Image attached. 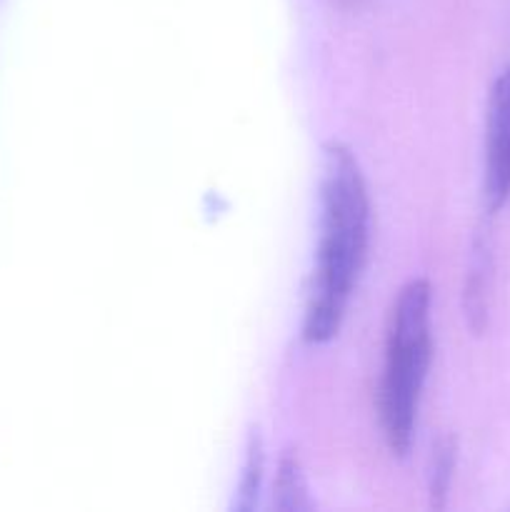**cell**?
<instances>
[{"mask_svg":"<svg viewBox=\"0 0 510 512\" xmlns=\"http://www.w3.org/2000/svg\"><path fill=\"white\" fill-rule=\"evenodd\" d=\"M370 200L353 150L330 143L320 175V243L310 278L303 338L323 345L338 335L368 250Z\"/></svg>","mask_w":510,"mask_h":512,"instance_id":"obj_1","label":"cell"},{"mask_svg":"<svg viewBox=\"0 0 510 512\" xmlns=\"http://www.w3.org/2000/svg\"><path fill=\"white\" fill-rule=\"evenodd\" d=\"M430 303L433 290L428 280H410L390 310L378 413L383 438L395 458H405L410 453L418 423L420 395L433 353Z\"/></svg>","mask_w":510,"mask_h":512,"instance_id":"obj_2","label":"cell"},{"mask_svg":"<svg viewBox=\"0 0 510 512\" xmlns=\"http://www.w3.org/2000/svg\"><path fill=\"white\" fill-rule=\"evenodd\" d=\"M485 200L500 210L510 200V65L490 88L485 118Z\"/></svg>","mask_w":510,"mask_h":512,"instance_id":"obj_3","label":"cell"},{"mask_svg":"<svg viewBox=\"0 0 510 512\" xmlns=\"http://www.w3.org/2000/svg\"><path fill=\"white\" fill-rule=\"evenodd\" d=\"M273 505L275 510L283 512H300L313 508L308 495V483H305V473L295 455H285L280 460L273 485Z\"/></svg>","mask_w":510,"mask_h":512,"instance_id":"obj_4","label":"cell"},{"mask_svg":"<svg viewBox=\"0 0 510 512\" xmlns=\"http://www.w3.org/2000/svg\"><path fill=\"white\" fill-rule=\"evenodd\" d=\"M263 468H265V453H263V440L258 433L250 435L248 450H245V463L243 475L238 483V503L235 510L248 512L255 508L260 495V483H263Z\"/></svg>","mask_w":510,"mask_h":512,"instance_id":"obj_5","label":"cell"},{"mask_svg":"<svg viewBox=\"0 0 510 512\" xmlns=\"http://www.w3.org/2000/svg\"><path fill=\"white\" fill-rule=\"evenodd\" d=\"M455 470V445L453 440H440L433 448V465H430V503L433 508H445L450 480Z\"/></svg>","mask_w":510,"mask_h":512,"instance_id":"obj_6","label":"cell"},{"mask_svg":"<svg viewBox=\"0 0 510 512\" xmlns=\"http://www.w3.org/2000/svg\"><path fill=\"white\" fill-rule=\"evenodd\" d=\"M340 3H343V5H360V3H365V0H340Z\"/></svg>","mask_w":510,"mask_h":512,"instance_id":"obj_7","label":"cell"}]
</instances>
